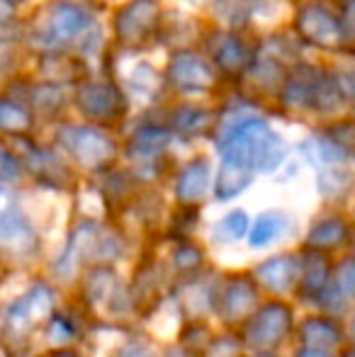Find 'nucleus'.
<instances>
[{
	"mask_svg": "<svg viewBox=\"0 0 355 357\" xmlns=\"http://www.w3.org/2000/svg\"><path fill=\"white\" fill-rule=\"evenodd\" d=\"M222 168L217 175V197L234 199L251 185L253 173H270L285 158V144L263 119L243 117L224 129L219 139Z\"/></svg>",
	"mask_w": 355,
	"mask_h": 357,
	"instance_id": "f257e3e1",
	"label": "nucleus"
},
{
	"mask_svg": "<svg viewBox=\"0 0 355 357\" xmlns=\"http://www.w3.org/2000/svg\"><path fill=\"white\" fill-rule=\"evenodd\" d=\"M294 324L292 309L285 301H268L258 304L256 311L243 321L241 343L253 350H273L282 345Z\"/></svg>",
	"mask_w": 355,
	"mask_h": 357,
	"instance_id": "f03ea898",
	"label": "nucleus"
},
{
	"mask_svg": "<svg viewBox=\"0 0 355 357\" xmlns=\"http://www.w3.org/2000/svg\"><path fill=\"white\" fill-rule=\"evenodd\" d=\"M90 24L93 20L81 5L54 3L44 10L42 22L37 27V42H42L47 49H63L88 34Z\"/></svg>",
	"mask_w": 355,
	"mask_h": 357,
	"instance_id": "7ed1b4c3",
	"label": "nucleus"
},
{
	"mask_svg": "<svg viewBox=\"0 0 355 357\" xmlns=\"http://www.w3.org/2000/svg\"><path fill=\"white\" fill-rule=\"evenodd\" d=\"M59 142L71 153V158H76V163L90 170L105 168L117 155V144L95 127L66 124V127L59 129Z\"/></svg>",
	"mask_w": 355,
	"mask_h": 357,
	"instance_id": "20e7f679",
	"label": "nucleus"
},
{
	"mask_svg": "<svg viewBox=\"0 0 355 357\" xmlns=\"http://www.w3.org/2000/svg\"><path fill=\"white\" fill-rule=\"evenodd\" d=\"M161 24L156 0H132L114 15V37L124 47H144Z\"/></svg>",
	"mask_w": 355,
	"mask_h": 357,
	"instance_id": "39448f33",
	"label": "nucleus"
},
{
	"mask_svg": "<svg viewBox=\"0 0 355 357\" xmlns=\"http://www.w3.org/2000/svg\"><path fill=\"white\" fill-rule=\"evenodd\" d=\"M294 29L304 44L326 49V52H333L343 44L338 17L324 5H302L294 17Z\"/></svg>",
	"mask_w": 355,
	"mask_h": 357,
	"instance_id": "423d86ee",
	"label": "nucleus"
},
{
	"mask_svg": "<svg viewBox=\"0 0 355 357\" xmlns=\"http://www.w3.org/2000/svg\"><path fill=\"white\" fill-rule=\"evenodd\" d=\"M76 105L93 122H117L127 105L119 88L109 80H88L76 90Z\"/></svg>",
	"mask_w": 355,
	"mask_h": 357,
	"instance_id": "0eeeda50",
	"label": "nucleus"
},
{
	"mask_svg": "<svg viewBox=\"0 0 355 357\" xmlns=\"http://www.w3.org/2000/svg\"><path fill=\"white\" fill-rule=\"evenodd\" d=\"M258 306V284L246 275H234L227 282H219L214 309L227 324H243Z\"/></svg>",
	"mask_w": 355,
	"mask_h": 357,
	"instance_id": "6e6552de",
	"label": "nucleus"
},
{
	"mask_svg": "<svg viewBox=\"0 0 355 357\" xmlns=\"http://www.w3.org/2000/svg\"><path fill=\"white\" fill-rule=\"evenodd\" d=\"M168 83L183 93H207L214 88L217 78L202 56L195 52H178L173 54L171 66H168Z\"/></svg>",
	"mask_w": 355,
	"mask_h": 357,
	"instance_id": "1a4fd4ad",
	"label": "nucleus"
},
{
	"mask_svg": "<svg viewBox=\"0 0 355 357\" xmlns=\"http://www.w3.org/2000/svg\"><path fill=\"white\" fill-rule=\"evenodd\" d=\"M256 284L263 287L275 294H285V291L294 289L299 280V255L294 253H280L273 258L263 260L256 270H253Z\"/></svg>",
	"mask_w": 355,
	"mask_h": 357,
	"instance_id": "9d476101",
	"label": "nucleus"
},
{
	"mask_svg": "<svg viewBox=\"0 0 355 357\" xmlns=\"http://www.w3.org/2000/svg\"><path fill=\"white\" fill-rule=\"evenodd\" d=\"M209 54H212L219 71L227 75L246 73L253 63V54H251V49H248V44L232 32L214 34V37L209 39Z\"/></svg>",
	"mask_w": 355,
	"mask_h": 357,
	"instance_id": "9b49d317",
	"label": "nucleus"
},
{
	"mask_svg": "<svg viewBox=\"0 0 355 357\" xmlns=\"http://www.w3.org/2000/svg\"><path fill=\"white\" fill-rule=\"evenodd\" d=\"M331 265L328 258L324 255V250L307 248L299 255V294L309 301H317L319 294L326 289L328 280H331Z\"/></svg>",
	"mask_w": 355,
	"mask_h": 357,
	"instance_id": "f8f14e48",
	"label": "nucleus"
},
{
	"mask_svg": "<svg viewBox=\"0 0 355 357\" xmlns=\"http://www.w3.org/2000/svg\"><path fill=\"white\" fill-rule=\"evenodd\" d=\"M52 306H54V291L49 287L39 284L13 306L8 324L17 331H29L37 326V321L47 319Z\"/></svg>",
	"mask_w": 355,
	"mask_h": 357,
	"instance_id": "ddd939ff",
	"label": "nucleus"
},
{
	"mask_svg": "<svg viewBox=\"0 0 355 357\" xmlns=\"http://www.w3.org/2000/svg\"><path fill=\"white\" fill-rule=\"evenodd\" d=\"M86 291H88L90 306H98V309H103V311H119V314H124V306H122L124 287L119 284L114 270H109V268L93 270Z\"/></svg>",
	"mask_w": 355,
	"mask_h": 357,
	"instance_id": "4468645a",
	"label": "nucleus"
},
{
	"mask_svg": "<svg viewBox=\"0 0 355 357\" xmlns=\"http://www.w3.org/2000/svg\"><path fill=\"white\" fill-rule=\"evenodd\" d=\"M299 340H302L304 348H317L328 353V350L341 345L343 331L338 321L328 319V316H309L299 326Z\"/></svg>",
	"mask_w": 355,
	"mask_h": 357,
	"instance_id": "2eb2a0df",
	"label": "nucleus"
},
{
	"mask_svg": "<svg viewBox=\"0 0 355 357\" xmlns=\"http://www.w3.org/2000/svg\"><path fill=\"white\" fill-rule=\"evenodd\" d=\"M209 185V163L207 158H195L185 165L178 173L176 180V197L180 204H188V207H195L199 199L204 197Z\"/></svg>",
	"mask_w": 355,
	"mask_h": 357,
	"instance_id": "dca6fc26",
	"label": "nucleus"
},
{
	"mask_svg": "<svg viewBox=\"0 0 355 357\" xmlns=\"http://www.w3.org/2000/svg\"><path fill=\"white\" fill-rule=\"evenodd\" d=\"M217 282H209L199 273L188 275L185 284L180 287V306L188 311L190 319H199L204 311L212 309L217 299Z\"/></svg>",
	"mask_w": 355,
	"mask_h": 357,
	"instance_id": "f3484780",
	"label": "nucleus"
},
{
	"mask_svg": "<svg viewBox=\"0 0 355 357\" xmlns=\"http://www.w3.org/2000/svg\"><path fill=\"white\" fill-rule=\"evenodd\" d=\"M319 78V71L307 63H299L292 68V73L282 83V102L287 107H309L314 93V83Z\"/></svg>",
	"mask_w": 355,
	"mask_h": 357,
	"instance_id": "a211bd4d",
	"label": "nucleus"
},
{
	"mask_svg": "<svg viewBox=\"0 0 355 357\" xmlns=\"http://www.w3.org/2000/svg\"><path fill=\"white\" fill-rule=\"evenodd\" d=\"M168 144H171V132L168 129L146 124V127L137 129L132 134V139L127 144V153L134 160H153L168 149Z\"/></svg>",
	"mask_w": 355,
	"mask_h": 357,
	"instance_id": "6ab92c4d",
	"label": "nucleus"
},
{
	"mask_svg": "<svg viewBox=\"0 0 355 357\" xmlns=\"http://www.w3.org/2000/svg\"><path fill=\"white\" fill-rule=\"evenodd\" d=\"M351 236L348 221L343 216H326V219L317 221L307 234V248L314 250H331L341 248Z\"/></svg>",
	"mask_w": 355,
	"mask_h": 357,
	"instance_id": "aec40b11",
	"label": "nucleus"
},
{
	"mask_svg": "<svg viewBox=\"0 0 355 357\" xmlns=\"http://www.w3.org/2000/svg\"><path fill=\"white\" fill-rule=\"evenodd\" d=\"M27 236L29 226L27 219L20 212L17 199L13 197V192L0 188V241L3 243H17V241L27 238Z\"/></svg>",
	"mask_w": 355,
	"mask_h": 357,
	"instance_id": "412c9836",
	"label": "nucleus"
},
{
	"mask_svg": "<svg viewBox=\"0 0 355 357\" xmlns=\"http://www.w3.org/2000/svg\"><path fill=\"white\" fill-rule=\"evenodd\" d=\"M34 127V117L24 102L15 98H0V132L24 137Z\"/></svg>",
	"mask_w": 355,
	"mask_h": 357,
	"instance_id": "4be33fe9",
	"label": "nucleus"
},
{
	"mask_svg": "<svg viewBox=\"0 0 355 357\" xmlns=\"http://www.w3.org/2000/svg\"><path fill=\"white\" fill-rule=\"evenodd\" d=\"M317 170H319V180H317L319 190H322V195H326L328 199L343 197V195L351 190L353 175L343 163L322 165V168H317Z\"/></svg>",
	"mask_w": 355,
	"mask_h": 357,
	"instance_id": "5701e85b",
	"label": "nucleus"
},
{
	"mask_svg": "<svg viewBox=\"0 0 355 357\" xmlns=\"http://www.w3.org/2000/svg\"><path fill=\"white\" fill-rule=\"evenodd\" d=\"M212 112L202 107H180L173 112V129L183 137H197L212 127Z\"/></svg>",
	"mask_w": 355,
	"mask_h": 357,
	"instance_id": "b1692460",
	"label": "nucleus"
},
{
	"mask_svg": "<svg viewBox=\"0 0 355 357\" xmlns=\"http://www.w3.org/2000/svg\"><path fill=\"white\" fill-rule=\"evenodd\" d=\"M285 224H287V219L278 212L261 214L256 224L251 226V234H248V243H251V248H266V245L273 243L275 238H280L282 231H285Z\"/></svg>",
	"mask_w": 355,
	"mask_h": 357,
	"instance_id": "393cba45",
	"label": "nucleus"
},
{
	"mask_svg": "<svg viewBox=\"0 0 355 357\" xmlns=\"http://www.w3.org/2000/svg\"><path fill=\"white\" fill-rule=\"evenodd\" d=\"M341 102H343L341 93H338L331 73L319 71V78H317V83H314V93H312V102H309V107L317 109V112H333V109H338V105Z\"/></svg>",
	"mask_w": 355,
	"mask_h": 357,
	"instance_id": "a878e982",
	"label": "nucleus"
},
{
	"mask_svg": "<svg viewBox=\"0 0 355 357\" xmlns=\"http://www.w3.org/2000/svg\"><path fill=\"white\" fill-rule=\"evenodd\" d=\"M331 289L343 301H355V258H346L338 263V268L331 273Z\"/></svg>",
	"mask_w": 355,
	"mask_h": 357,
	"instance_id": "bb28decb",
	"label": "nucleus"
},
{
	"mask_svg": "<svg viewBox=\"0 0 355 357\" xmlns=\"http://www.w3.org/2000/svg\"><path fill=\"white\" fill-rule=\"evenodd\" d=\"M248 231V216L246 212L236 209V212H229L214 226V241H222V243H234Z\"/></svg>",
	"mask_w": 355,
	"mask_h": 357,
	"instance_id": "cd10ccee",
	"label": "nucleus"
},
{
	"mask_svg": "<svg viewBox=\"0 0 355 357\" xmlns=\"http://www.w3.org/2000/svg\"><path fill=\"white\" fill-rule=\"evenodd\" d=\"M171 263H173V268H176L178 273L195 275V273H199V270H202L204 253L197 248V245H192V243H180L178 248L173 250Z\"/></svg>",
	"mask_w": 355,
	"mask_h": 357,
	"instance_id": "c85d7f7f",
	"label": "nucleus"
},
{
	"mask_svg": "<svg viewBox=\"0 0 355 357\" xmlns=\"http://www.w3.org/2000/svg\"><path fill=\"white\" fill-rule=\"evenodd\" d=\"M42 71L47 75L49 83H56V80H73L78 75V63L73 59H63L59 54H49L42 63Z\"/></svg>",
	"mask_w": 355,
	"mask_h": 357,
	"instance_id": "c756f323",
	"label": "nucleus"
},
{
	"mask_svg": "<svg viewBox=\"0 0 355 357\" xmlns=\"http://www.w3.org/2000/svg\"><path fill=\"white\" fill-rule=\"evenodd\" d=\"M343 102H351L355 107V61H346L331 73Z\"/></svg>",
	"mask_w": 355,
	"mask_h": 357,
	"instance_id": "7c9ffc66",
	"label": "nucleus"
},
{
	"mask_svg": "<svg viewBox=\"0 0 355 357\" xmlns=\"http://www.w3.org/2000/svg\"><path fill=\"white\" fill-rule=\"evenodd\" d=\"M20 173H22V165H20L17 155L8 146L0 144V180H17Z\"/></svg>",
	"mask_w": 355,
	"mask_h": 357,
	"instance_id": "2f4dec72",
	"label": "nucleus"
},
{
	"mask_svg": "<svg viewBox=\"0 0 355 357\" xmlns=\"http://www.w3.org/2000/svg\"><path fill=\"white\" fill-rule=\"evenodd\" d=\"M338 24H341L343 42L355 44V0H346V3H343Z\"/></svg>",
	"mask_w": 355,
	"mask_h": 357,
	"instance_id": "473e14b6",
	"label": "nucleus"
},
{
	"mask_svg": "<svg viewBox=\"0 0 355 357\" xmlns=\"http://www.w3.org/2000/svg\"><path fill=\"white\" fill-rule=\"evenodd\" d=\"M117 357H153L151 350L146 348V345H127V348H122V353H119Z\"/></svg>",
	"mask_w": 355,
	"mask_h": 357,
	"instance_id": "72a5a7b5",
	"label": "nucleus"
},
{
	"mask_svg": "<svg viewBox=\"0 0 355 357\" xmlns=\"http://www.w3.org/2000/svg\"><path fill=\"white\" fill-rule=\"evenodd\" d=\"M294 357H328V353H324V350H317V348H299Z\"/></svg>",
	"mask_w": 355,
	"mask_h": 357,
	"instance_id": "f704fd0d",
	"label": "nucleus"
},
{
	"mask_svg": "<svg viewBox=\"0 0 355 357\" xmlns=\"http://www.w3.org/2000/svg\"><path fill=\"white\" fill-rule=\"evenodd\" d=\"M24 0H0V5H8V8H17V5H22Z\"/></svg>",
	"mask_w": 355,
	"mask_h": 357,
	"instance_id": "c9c22d12",
	"label": "nucleus"
},
{
	"mask_svg": "<svg viewBox=\"0 0 355 357\" xmlns=\"http://www.w3.org/2000/svg\"><path fill=\"white\" fill-rule=\"evenodd\" d=\"M49 357H78L76 353H54V355H49Z\"/></svg>",
	"mask_w": 355,
	"mask_h": 357,
	"instance_id": "e433bc0d",
	"label": "nucleus"
},
{
	"mask_svg": "<svg viewBox=\"0 0 355 357\" xmlns=\"http://www.w3.org/2000/svg\"><path fill=\"white\" fill-rule=\"evenodd\" d=\"M256 357H275L273 353H270V350H258V355Z\"/></svg>",
	"mask_w": 355,
	"mask_h": 357,
	"instance_id": "4c0bfd02",
	"label": "nucleus"
},
{
	"mask_svg": "<svg viewBox=\"0 0 355 357\" xmlns=\"http://www.w3.org/2000/svg\"><path fill=\"white\" fill-rule=\"evenodd\" d=\"M351 335H353V343H355V319H353V326H351Z\"/></svg>",
	"mask_w": 355,
	"mask_h": 357,
	"instance_id": "58836bf2",
	"label": "nucleus"
},
{
	"mask_svg": "<svg viewBox=\"0 0 355 357\" xmlns=\"http://www.w3.org/2000/svg\"><path fill=\"white\" fill-rule=\"evenodd\" d=\"M341 357H355V350H353V353H343Z\"/></svg>",
	"mask_w": 355,
	"mask_h": 357,
	"instance_id": "ea45409f",
	"label": "nucleus"
}]
</instances>
